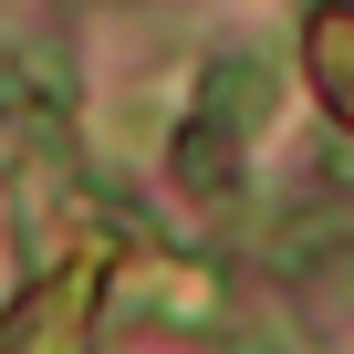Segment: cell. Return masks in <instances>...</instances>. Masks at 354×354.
Listing matches in <instances>:
<instances>
[{
  "label": "cell",
  "mask_w": 354,
  "mask_h": 354,
  "mask_svg": "<svg viewBox=\"0 0 354 354\" xmlns=\"http://www.w3.org/2000/svg\"><path fill=\"white\" fill-rule=\"evenodd\" d=\"M230 156H240V146H219V136H198V125L177 136V177H188L198 198H230Z\"/></svg>",
  "instance_id": "obj_2"
},
{
  "label": "cell",
  "mask_w": 354,
  "mask_h": 354,
  "mask_svg": "<svg viewBox=\"0 0 354 354\" xmlns=\"http://www.w3.org/2000/svg\"><path fill=\"white\" fill-rule=\"evenodd\" d=\"M188 125L219 136V146L261 136V125H271V63H261V53H219V63H209V94H198Z\"/></svg>",
  "instance_id": "obj_1"
}]
</instances>
